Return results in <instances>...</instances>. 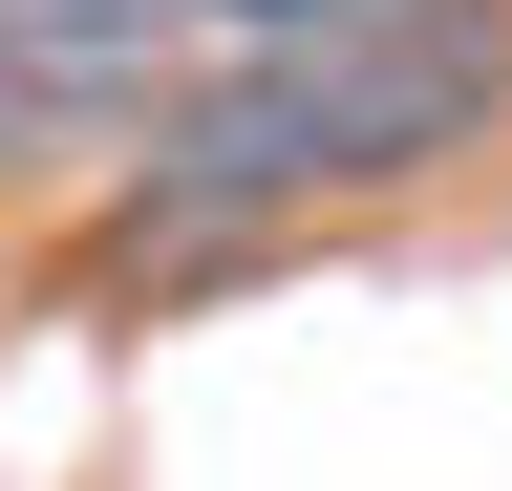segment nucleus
Returning <instances> with one entry per match:
<instances>
[{
    "label": "nucleus",
    "instance_id": "1",
    "mask_svg": "<svg viewBox=\"0 0 512 491\" xmlns=\"http://www.w3.org/2000/svg\"><path fill=\"white\" fill-rule=\"evenodd\" d=\"M512 129V0H320L235 86H171L128 129V214L107 278H192V257H278L299 214L406 193V171Z\"/></svg>",
    "mask_w": 512,
    "mask_h": 491
},
{
    "label": "nucleus",
    "instance_id": "2",
    "mask_svg": "<svg viewBox=\"0 0 512 491\" xmlns=\"http://www.w3.org/2000/svg\"><path fill=\"white\" fill-rule=\"evenodd\" d=\"M171 86H192V22H171V0H0V171L128 150Z\"/></svg>",
    "mask_w": 512,
    "mask_h": 491
},
{
    "label": "nucleus",
    "instance_id": "3",
    "mask_svg": "<svg viewBox=\"0 0 512 491\" xmlns=\"http://www.w3.org/2000/svg\"><path fill=\"white\" fill-rule=\"evenodd\" d=\"M192 43H278V22H320V0H171Z\"/></svg>",
    "mask_w": 512,
    "mask_h": 491
}]
</instances>
